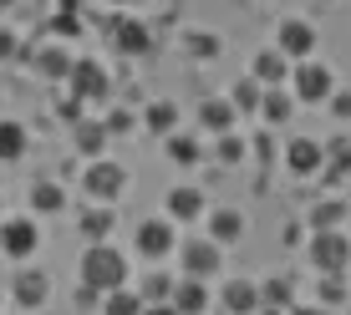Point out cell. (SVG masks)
Segmentation results:
<instances>
[{
  "instance_id": "obj_28",
  "label": "cell",
  "mask_w": 351,
  "mask_h": 315,
  "mask_svg": "<svg viewBox=\"0 0 351 315\" xmlns=\"http://www.w3.org/2000/svg\"><path fill=\"white\" fill-rule=\"evenodd\" d=\"M346 173H351V142H336V148H326V168H321V178H326V184H341Z\"/></svg>"
},
{
  "instance_id": "obj_6",
  "label": "cell",
  "mask_w": 351,
  "mask_h": 315,
  "mask_svg": "<svg viewBox=\"0 0 351 315\" xmlns=\"http://www.w3.org/2000/svg\"><path fill=\"white\" fill-rule=\"evenodd\" d=\"M66 81H71V92H77L82 102H102V97L112 92V77H107V71H102V62H92V56H82V62H71Z\"/></svg>"
},
{
  "instance_id": "obj_14",
  "label": "cell",
  "mask_w": 351,
  "mask_h": 315,
  "mask_svg": "<svg viewBox=\"0 0 351 315\" xmlns=\"http://www.w3.org/2000/svg\"><path fill=\"white\" fill-rule=\"evenodd\" d=\"M31 66H36V77L62 81L66 71H71V51H66L62 41H51V46H41V51H31Z\"/></svg>"
},
{
  "instance_id": "obj_34",
  "label": "cell",
  "mask_w": 351,
  "mask_h": 315,
  "mask_svg": "<svg viewBox=\"0 0 351 315\" xmlns=\"http://www.w3.org/2000/svg\"><path fill=\"white\" fill-rule=\"evenodd\" d=\"M316 300H321V305H341V300H346V270H336V275H321V290H316Z\"/></svg>"
},
{
  "instance_id": "obj_16",
  "label": "cell",
  "mask_w": 351,
  "mask_h": 315,
  "mask_svg": "<svg viewBox=\"0 0 351 315\" xmlns=\"http://www.w3.org/2000/svg\"><path fill=\"white\" fill-rule=\"evenodd\" d=\"M204 224H209L214 244H239V234H245V214L239 209H214V214H204Z\"/></svg>"
},
{
  "instance_id": "obj_25",
  "label": "cell",
  "mask_w": 351,
  "mask_h": 315,
  "mask_svg": "<svg viewBox=\"0 0 351 315\" xmlns=\"http://www.w3.org/2000/svg\"><path fill=\"white\" fill-rule=\"evenodd\" d=\"M26 138H31V132L5 117V123H0V163H16V158L26 153Z\"/></svg>"
},
{
  "instance_id": "obj_3",
  "label": "cell",
  "mask_w": 351,
  "mask_h": 315,
  "mask_svg": "<svg viewBox=\"0 0 351 315\" xmlns=\"http://www.w3.org/2000/svg\"><path fill=\"white\" fill-rule=\"evenodd\" d=\"M290 87H295V102L316 107V102H326V97L336 92V77H331V66H321L316 56H306V62L290 66Z\"/></svg>"
},
{
  "instance_id": "obj_18",
  "label": "cell",
  "mask_w": 351,
  "mask_h": 315,
  "mask_svg": "<svg viewBox=\"0 0 351 315\" xmlns=\"http://www.w3.org/2000/svg\"><path fill=\"white\" fill-rule=\"evenodd\" d=\"M250 77H255L260 87H280V81L290 77V56H280V51H260L255 62H250Z\"/></svg>"
},
{
  "instance_id": "obj_23",
  "label": "cell",
  "mask_w": 351,
  "mask_h": 315,
  "mask_svg": "<svg viewBox=\"0 0 351 315\" xmlns=\"http://www.w3.org/2000/svg\"><path fill=\"white\" fill-rule=\"evenodd\" d=\"M143 305H148V300L132 295L128 285H117V290H107V295H102V315H143Z\"/></svg>"
},
{
  "instance_id": "obj_33",
  "label": "cell",
  "mask_w": 351,
  "mask_h": 315,
  "mask_svg": "<svg viewBox=\"0 0 351 315\" xmlns=\"http://www.w3.org/2000/svg\"><path fill=\"white\" fill-rule=\"evenodd\" d=\"M260 97H265V87H260L255 77H245L234 92H229V102H234V112H255V107H260Z\"/></svg>"
},
{
  "instance_id": "obj_35",
  "label": "cell",
  "mask_w": 351,
  "mask_h": 315,
  "mask_svg": "<svg viewBox=\"0 0 351 315\" xmlns=\"http://www.w3.org/2000/svg\"><path fill=\"white\" fill-rule=\"evenodd\" d=\"M245 153H250V148L234 138V132H219V142H214V158H219V163L234 168V163H245Z\"/></svg>"
},
{
  "instance_id": "obj_22",
  "label": "cell",
  "mask_w": 351,
  "mask_h": 315,
  "mask_svg": "<svg viewBox=\"0 0 351 315\" xmlns=\"http://www.w3.org/2000/svg\"><path fill=\"white\" fill-rule=\"evenodd\" d=\"M31 209H36V214H62V209H66V188L51 184V178H41V184L31 188Z\"/></svg>"
},
{
  "instance_id": "obj_12",
  "label": "cell",
  "mask_w": 351,
  "mask_h": 315,
  "mask_svg": "<svg viewBox=\"0 0 351 315\" xmlns=\"http://www.w3.org/2000/svg\"><path fill=\"white\" fill-rule=\"evenodd\" d=\"M209 285H204V280H193V275H184V280H178L173 285V295H168V305H173L178 315H204V310H209Z\"/></svg>"
},
{
  "instance_id": "obj_2",
  "label": "cell",
  "mask_w": 351,
  "mask_h": 315,
  "mask_svg": "<svg viewBox=\"0 0 351 315\" xmlns=\"http://www.w3.org/2000/svg\"><path fill=\"white\" fill-rule=\"evenodd\" d=\"M306 260L316 264L321 275L346 270V264H351V234H346V229H316L311 244H306Z\"/></svg>"
},
{
  "instance_id": "obj_39",
  "label": "cell",
  "mask_w": 351,
  "mask_h": 315,
  "mask_svg": "<svg viewBox=\"0 0 351 315\" xmlns=\"http://www.w3.org/2000/svg\"><path fill=\"white\" fill-rule=\"evenodd\" d=\"M326 102H331V117H341V123L351 117V87H346V92H331Z\"/></svg>"
},
{
  "instance_id": "obj_7",
  "label": "cell",
  "mask_w": 351,
  "mask_h": 315,
  "mask_svg": "<svg viewBox=\"0 0 351 315\" xmlns=\"http://www.w3.org/2000/svg\"><path fill=\"white\" fill-rule=\"evenodd\" d=\"M36 249H41L36 219H5L0 224V254H5V260H31Z\"/></svg>"
},
{
  "instance_id": "obj_24",
  "label": "cell",
  "mask_w": 351,
  "mask_h": 315,
  "mask_svg": "<svg viewBox=\"0 0 351 315\" xmlns=\"http://www.w3.org/2000/svg\"><path fill=\"white\" fill-rule=\"evenodd\" d=\"M143 127H148V132H158V138L178 132V107H173V102H153L148 112H143Z\"/></svg>"
},
{
  "instance_id": "obj_10",
  "label": "cell",
  "mask_w": 351,
  "mask_h": 315,
  "mask_svg": "<svg viewBox=\"0 0 351 315\" xmlns=\"http://www.w3.org/2000/svg\"><path fill=\"white\" fill-rule=\"evenodd\" d=\"M285 168L295 178H316L321 168H326V148L316 138H290V148H285Z\"/></svg>"
},
{
  "instance_id": "obj_8",
  "label": "cell",
  "mask_w": 351,
  "mask_h": 315,
  "mask_svg": "<svg viewBox=\"0 0 351 315\" xmlns=\"http://www.w3.org/2000/svg\"><path fill=\"white\" fill-rule=\"evenodd\" d=\"M132 244H138L143 260H168V254L178 249V234H173V224H168V219H143L138 234H132Z\"/></svg>"
},
{
  "instance_id": "obj_40",
  "label": "cell",
  "mask_w": 351,
  "mask_h": 315,
  "mask_svg": "<svg viewBox=\"0 0 351 315\" xmlns=\"http://www.w3.org/2000/svg\"><path fill=\"white\" fill-rule=\"evenodd\" d=\"M16 51H21V46H16V36H10V31H0V62H10Z\"/></svg>"
},
{
  "instance_id": "obj_13",
  "label": "cell",
  "mask_w": 351,
  "mask_h": 315,
  "mask_svg": "<svg viewBox=\"0 0 351 315\" xmlns=\"http://www.w3.org/2000/svg\"><path fill=\"white\" fill-rule=\"evenodd\" d=\"M204 214H209V203H204V193L193 188V184L168 188V219H184V224H193V219H204Z\"/></svg>"
},
{
  "instance_id": "obj_11",
  "label": "cell",
  "mask_w": 351,
  "mask_h": 315,
  "mask_svg": "<svg viewBox=\"0 0 351 315\" xmlns=\"http://www.w3.org/2000/svg\"><path fill=\"white\" fill-rule=\"evenodd\" d=\"M112 41H117L123 56H148L153 36H148V26H143V16H117L112 21Z\"/></svg>"
},
{
  "instance_id": "obj_4",
  "label": "cell",
  "mask_w": 351,
  "mask_h": 315,
  "mask_svg": "<svg viewBox=\"0 0 351 315\" xmlns=\"http://www.w3.org/2000/svg\"><path fill=\"white\" fill-rule=\"evenodd\" d=\"M82 188H87V199H97V203H117L123 188H128V173L117 163H107V158H92L87 173H82Z\"/></svg>"
},
{
  "instance_id": "obj_21",
  "label": "cell",
  "mask_w": 351,
  "mask_h": 315,
  "mask_svg": "<svg viewBox=\"0 0 351 315\" xmlns=\"http://www.w3.org/2000/svg\"><path fill=\"white\" fill-rule=\"evenodd\" d=\"M112 224H117L112 203H92V209L82 214V234H87V244H97V239H107V234H112Z\"/></svg>"
},
{
  "instance_id": "obj_30",
  "label": "cell",
  "mask_w": 351,
  "mask_h": 315,
  "mask_svg": "<svg viewBox=\"0 0 351 315\" xmlns=\"http://www.w3.org/2000/svg\"><path fill=\"white\" fill-rule=\"evenodd\" d=\"M341 219H346V199H326L311 209V229H341Z\"/></svg>"
},
{
  "instance_id": "obj_31",
  "label": "cell",
  "mask_w": 351,
  "mask_h": 315,
  "mask_svg": "<svg viewBox=\"0 0 351 315\" xmlns=\"http://www.w3.org/2000/svg\"><path fill=\"white\" fill-rule=\"evenodd\" d=\"M168 158H173V163H184V168H193L204 158V148L193 138H184V132H168Z\"/></svg>"
},
{
  "instance_id": "obj_43",
  "label": "cell",
  "mask_w": 351,
  "mask_h": 315,
  "mask_svg": "<svg viewBox=\"0 0 351 315\" xmlns=\"http://www.w3.org/2000/svg\"><path fill=\"white\" fill-rule=\"evenodd\" d=\"M290 315H326V305H295Z\"/></svg>"
},
{
  "instance_id": "obj_38",
  "label": "cell",
  "mask_w": 351,
  "mask_h": 315,
  "mask_svg": "<svg viewBox=\"0 0 351 315\" xmlns=\"http://www.w3.org/2000/svg\"><path fill=\"white\" fill-rule=\"evenodd\" d=\"M250 153H255L260 163L270 168V163H275V142H270V132H255V142H250Z\"/></svg>"
},
{
  "instance_id": "obj_37",
  "label": "cell",
  "mask_w": 351,
  "mask_h": 315,
  "mask_svg": "<svg viewBox=\"0 0 351 315\" xmlns=\"http://www.w3.org/2000/svg\"><path fill=\"white\" fill-rule=\"evenodd\" d=\"M56 117H66V123H82V97H56Z\"/></svg>"
},
{
  "instance_id": "obj_19",
  "label": "cell",
  "mask_w": 351,
  "mask_h": 315,
  "mask_svg": "<svg viewBox=\"0 0 351 315\" xmlns=\"http://www.w3.org/2000/svg\"><path fill=\"white\" fill-rule=\"evenodd\" d=\"M234 102H229V97H204V107H199V123L214 132V138H219V132H229L234 127Z\"/></svg>"
},
{
  "instance_id": "obj_41",
  "label": "cell",
  "mask_w": 351,
  "mask_h": 315,
  "mask_svg": "<svg viewBox=\"0 0 351 315\" xmlns=\"http://www.w3.org/2000/svg\"><path fill=\"white\" fill-rule=\"evenodd\" d=\"M132 127V112H112L107 117V132H128Z\"/></svg>"
},
{
  "instance_id": "obj_45",
  "label": "cell",
  "mask_w": 351,
  "mask_h": 315,
  "mask_svg": "<svg viewBox=\"0 0 351 315\" xmlns=\"http://www.w3.org/2000/svg\"><path fill=\"white\" fill-rule=\"evenodd\" d=\"M117 5H138V0H117Z\"/></svg>"
},
{
  "instance_id": "obj_44",
  "label": "cell",
  "mask_w": 351,
  "mask_h": 315,
  "mask_svg": "<svg viewBox=\"0 0 351 315\" xmlns=\"http://www.w3.org/2000/svg\"><path fill=\"white\" fill-rule=\"evenodd\" d=\"M255 315H290V310H280V305H260Z\"/></svg>"
},
{
  "instance_id": "obj_15",
  "label": "cell",
  "mask_w": 351,
  "mask_h": 315,
  "mask_svg": "<svg viewBox=\"0 0 351 315\" xmlns=\"http://www.w3.org/2000/svg\"><path fill=\"white\" fill-rule=\"evenodd\" d=\"M10 295H16V305L36 310V305H46V295H51V280H46L41 270H21L16 285H10Z\"/></svg>"
},
{
  "instance_id": "obj_9",
  "label": "cell",
  "mask_w": 351,
  "mask_h": 315,
  "mask_svg": "<svg viewBox=\"0 0 351 315\" xmlns=\"http://www.w3.org/2000/svg\"><path fill=\"white\" fill-rule=\"evenodd\" d=\"M219 270H224V244H214V239H189L184 244V275L214 280Z\"/></svg>"
},
{
  "instance_id": "obj_32",
  "label": "cell",
  "mask_w": 351,
  "mask_h": 315,
  "mask_svg": "<svg viewBox=\"0 0 351 315\" xmlns=\"http://www.w3.org/2000/svg\"><path fill=\"white\" fill-rule=\"evenodd\" d=\"M184 51L193 62H209V56H219V36H204V31H184Z\"/></svg>"
},
{
  "instance_id": "obj_36",
  "label": "cell",
  "mask_w": 351,
  "mask_h": 315,
  "mask_svg": "<svg viewBox=\"0 0 351 315\" xmlns=\"http://www.w3.org/2000/svg\"><path fill=\"white\" fill-rule=\"evenodd\" d=\"M143 295H148V300L173 295V280H168V275H148V280H143Z\"/></svg>"
},
{
  "instance_id": "obj_42",
  "label": "cell",
  "mask_w": 351,
  "mask_h": 315,
  "mask_svg": "<svg viewBox=\"0 0 351 315\" xmlns=\"http://www.w3.org/2000/svg\"><path fill=\"white\" fill-rule=\"evenodd\" d=\"M143 315H178V310L168 305V300H148V305H143Z\"/></svg>"
},
{
  "instance_id": "obj_26",
  "label": "cell",
  "mask_w": 351,
  "mask_h": 315,
  "mask_svg": "<svg viewBox=\"0 0 351 315\" xmlns=\"http://www.w3.org/2000/svg\"><path fill=\"white\" fill-rule=\"evenodd\" d=\"M107 138H112L107 123H77V148L87 153V158H102L107 153Z\"/></svg>"
},
{
  "instance_id": "obj_5",
  "label": "cell",
  "mask_w": 351,
  "mask_h": 315,
  "mask_svg": "<svg viewBox=\"0 0 351 315\" xmlns=\"http://www.w3.org/2000/svg\"><path fill=\"white\" fill-rule=\"evenodd\" d=\"M316 26H311L306 16H285L280 31H275V51L290 56V62H306V56H316Z\"/></svg>"
},
{
  "instance_id": "obj_1",
  "label": "cell",
  "mask_w": 351,
  "mask_h": 315,
  "mask_svg": "<svg viewBox=\"0 0 351 315\" xmlns=\"http://www.w3.org/2000/svg\"><path fill=\"white\" fill-rule=\"evenodd\" d=\"M82 285L97 290V295H107V290L128 285V260H123V249H112L107 239L87 244V254H82Z\"/></svg>"
},
{
  "instance_id": "obj_29",
  "label": "cell",
  "mask_w": 351,
  "mask_h": 315,
  "mask_svg": "<svg viewBox=\"0 0 351 315\" xmlns=\"http://www.w3.org/2000/svg\"><path fill=\"white\" fill-rule=\"evenodd\" d=\"M290 300H295V285H290L285 275H275V280L260 285V305H280V310H290Z\"/></svg>"
},
{
  "instance_id": "obj_20",
  "label": "cell",
  "mask_w": 351,
  "mask_h": 315,
  "mask_svg": "<svg viewBox=\"0 0 351 315\" xmlns=\"http://www.w3.org/2000/svg\"><path fill=\"white\" fill-rule=\"evenodd\" d=\"M255 112H260L270 127H280V123H290V112H295V97H285L280 87H265V97H260Z\"/></svg>"
},
{
  "instance_id": "obj_17",
  "label": "cell",
  "mask_w": 351,
  "mask_h": 315,
  "mask_svg": "<svg viewBox=\"0 0 351 315\" xmlns=\"http://www.w3.org/2000/svg\"><path fill=\"white\" fill-rule=\"evenodd\" d=\"M224 310L229 315H255L260 310V285L255 280H224Z\"/></svg>"
},
{
  "instance_id": "obj_27",
  "label": "cell",
  "mask_w": 351,
  "mask_h": 315,
  "mask_svg": "<svg viewBox=\"0 0 351 315\" xmlns=\"http://www.w3.org/2000/svg\"><path fill=\"white\" fill-rule=\"evenodd\" d=\"M51 36L56 41H77L82 36V16H77V0H62V10L51 16Z\"/></svg>"
}]
</instances>
